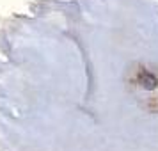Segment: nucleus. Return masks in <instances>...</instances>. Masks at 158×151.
Instances as JSON below:
<instances>
[{
    "mask_svg": "<svg viewBox=\"0 0 158 151\" xmlns=\"http://www.w3.org/2000/svg\"><path fill=\"white\" fill-rule=\"evenodd\" d=\"M140 84H142V87L148 89V91H153V89H156V86H158L156 77L151 75V73H142V75H140Z\"/></svg>",
    "mask_w": 158,
    "mask_h": 151,
    "instance_id": "nucleus-1",
    "label": "nucleus"
}]
</instances>
